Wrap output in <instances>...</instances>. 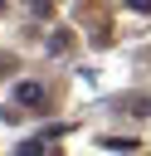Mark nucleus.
Masks as SVG:
<instances>
[{"mask_svg":"<svg viewBox=\"0 0 151 156\" xmlns=\"http://www.w3.org/2000/svg\"><path fill=\"white\" fill-rule=\"evenodd\" d=\"M68 44H73V34H68V29H54V34H49V54H63Z\"/></svg>","mask_w":151,"mask_h":156,"instance_id":"obj_4","label":"nucleus"},{"mask_svg":"<svg viewBox=\"0 0 151 156\" xmlns=\"http://www.w3.org/2000/svg\"><path fill=\"white\" fill-rule=\"evenodd\" d=\"M127 5H132L136 15H151V0H127Z\"/></svg>","mask_w":151,"mask_h":156,"instance_id":"obj_7","label":"nucleus"},{"mask_svg":"<svg viewBox=\"0 0 151 156\" xmlns=\"http://www.w3.org/2000/svg\"><path fill=\"white\" fill-rule=\"evenodd\" d=\"M49 5H54V0H29V10H34V15H49Z\"/></svg>","mask_w":151,"mask_h":156,"instance_id":"obj_6","label":"nucleus"},{"mask_svg":"<svg viewBox=\"0 0 151 156\" xmlns=\"http://www.w3.org/2000/svg\"><path fill=\"white\" fill-rule=\"evenodd\" d=\"M15 107H34V112L49 107V88H44L39 78H24V83L15 88Z\"/></svg>","mask_w":151,"mask_h":156,"instance_id":"obj_2","label":"nucleus"},{"mask_svg":"<svg viewBox=\"0 0 151 156\" xmlns=\"http://www.w3.org/2000/svg\"><path fill=\"white\" fill-rule=\"evenodd\" d=\"M102 146H107V151H136L141 141H136V136H102Z\"/></svg>","mask_w":151,"mask_h":156,"instance_id":"obj_3","label":"nucleus"},{"mask_svg":"<svg viewBox=\"0 0 151 156\" xmlns=\"http://www.w3.org/2000/svg\"><path fill=\"white\" fill-rule=\"evenodd\" d=\"M0 10H5V0H0Z\"/></svg>","mask_w":151,"mask_h":156,"instance_id":"obj_8","label":"nucleus"},{"mask_svg":"<svg viewBox=\"0 0 151 156\" xmlns=\"http://www.w3.org/2000/svg\"><path fill=\"white\" fill-rule=\"evenodd\" d=\"M19 156H44V136H29V141H19Z\"/></svg>","mask_w":151,"mask_h":156,"instance_id":"obj_5","label":"nucleus"},{"mask_svg":"<svg viewBox=\"0 0 151 156\" xmlns=\"http://www.w3.org/2000/svg\"><path fill=\"white\" fill-rule=\"evenodd\" d=\"M107 112H127V117H151V93H122V98H107Z\"/></svg>","mask_w":151,"mask_h":156,"instance_id":"obj_1","label":"nucleus"}]
</instances>
